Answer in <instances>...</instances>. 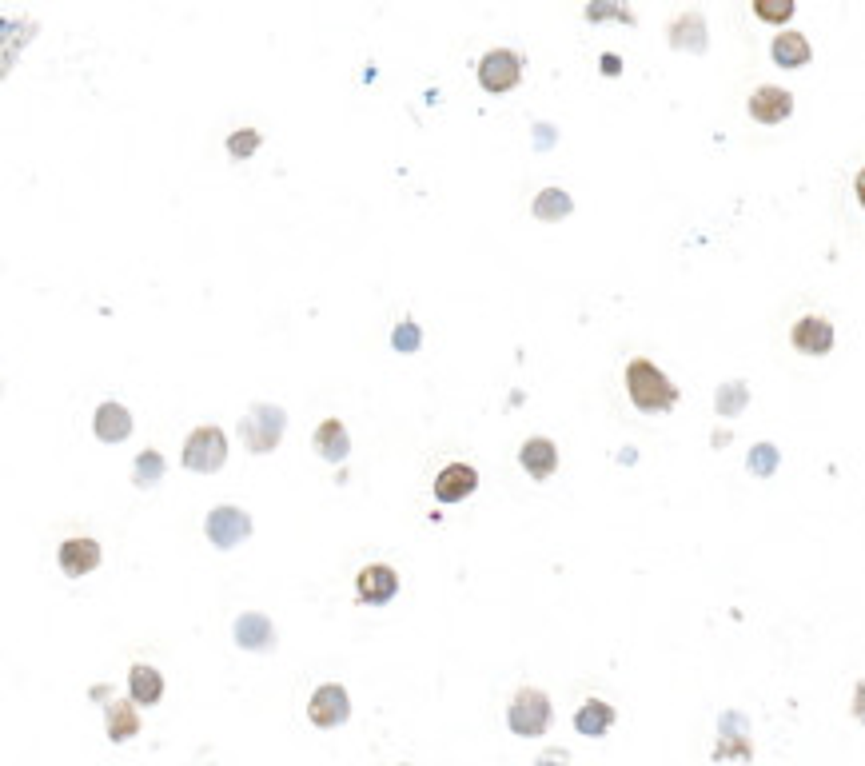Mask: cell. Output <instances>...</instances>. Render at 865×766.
<instances>
[{
    "mask_svg": "<svg viewBox=\"0 0 865 766\" xmlns=\"http://www.w3.org/2000/svg\"><path fill=\"white\" fill-rule=\"evenodd\" d=\"M626 395L646 415H666L678 403V387L650 360H630L626 364Z\"/></svg>",
    "mask_w": 865,
    "mask_h": 766,
    "instance_id": "6da1fadb",
    "label": "cell"
},
{
    "mask_svg": "<svg viewBox=\"0 0 865 766\" xmlns=\"http://www.w3.org/2000/svg\"><path fill=\"white\" fill-rule=\"evenodd\" d=\"M507 727H511L519 739H539V735H547V727H551V699H547V691L523 687V691L515 695V703L507 707Z\"/></svg>",
    "mask_w": 865,
    "mask_h": 766,
    "instance_id": "7a4b0ae2",
    "label": "cell"
},
{
    "mask_svg": "<svg viewBox=\"0 0 865 766\" xmlns=\"http://www.w3.org/2000/svg\"><path fill=\"white\" fill-rule=\"evenodd\" d=\"M284 423H288L284 407H276V403H256V407H252V415H248V419H240V435H244V443H248L256 455H268V451H276V447H280Z\"/></svg>",
    "mask_w": 865,
    "mask_h": 766,
    "instance_id": "3957f363",
    "label": "cell"
},
{
    "mask_svg": "<svg viewBox=\"0 0 865 766\" xmlns=\"http://www.w3.org/2000/svg\"><path fill=\"white\" fill-rule=\"evenodd\" d=\"M224 459H228V435L220 431V427H196L192 435H188V443H184V467L188 471H200V475H212V471H220L224 467Z\"/></svg>",
    "mask_w": 865,
    "mask_h": 766,
    "instance_id": "277c9868",
    "label": "cell"
},
{
    "mask_svg": "<svg viewBox=\"0 0 865 766\" xmlns=\"http://www.w3.org/2000/svg\"><path fill=\"white\" fill-rule=\"evenodd\" d=\"M519 76H523V60H519V52H511V48H491V52L479 60V84H483L487 92H495V96L511 92V88L519 84Z\"/></svg>",
    "mask_w": 865,
    "mask_h": 766,
    "instance_id": "5b68a950",
    "label": "cell"
},
{
    "mask_svg": "<svg viewBox=\"0 0 865 766\" xmlns=\"http://www.w3.org/2000/svg\"><path fill=\"white\" fill-rule=\"evenodd\" d=\"M204 531H208V539H212L220 551H228V547H236V543H244V539H248V531H252V519H248V511H240V507L224 503V507H216V511L208 515Z\"/></svg>",
    "mask_w": 865,
    "mask_h": 766,
    "instance_id": "8992f818",
    "label": "cell"
},
{
    "mask_svg": "<svg viewBox=\"0 0 865 766\" xmlns=\"http://www.w3.org/2000/svg\"><path fill=\"white\" fill-rule=\"evenodd\" d=\"M355 595L359 603L367 607H383L399 595V575L387 567V563H367L359 575H355Z\"/></svg>",
    "mask_w": 865,
    "mask_h": 766,
    "instance_id": "52a82bcc",
    "label": "cell"
},
{
    "mask_svg": "<svg viewBox=\"0 0 865 766\" xmlns=\"http://www.w3.org/2000/svg\"><path fill=\"white\" fill-rule=\"evenodd\" d=\"M307 715H311V723H315L319 731H331V727L347 723V715H351L347 691H343L339 683H323V687H315V695H311V703H307Z\"/></svg>",
    "mask_w": 865,
    "mask_h": 766,
    "instance_id": "ba28073f",
    "label": "cell"
},
{
    "mask_svg": "<svg viewBox=\"0 0 865 766\" xmlns=\"http://www.w3.org/2000/svg\"><path fill=\"white\" fill-rule=\"evenodd\" d=\"M790 344L802 356H830L834 352V324L826 316H802L790 332Z\"/></svg>",
    "mask_w": 865,
    "mask_h": 766,
    "instance_id": "9c48e42d",
    "label": "cell"
},
{
    "mask_svg": "<svg viewBox=\"0 0 865 766\" xmlns=\"http://www.w3.org/2000/svg\"><path fill=\"white\" fill-rule=\"evenodd\" d=\"M56 563H60V571H64L68 579H84V575H92V571L100 567V543L88 539V535H72V539L60 543Z\"/></svg>",
    "mask_w": 865,
    "mask_h": 766,
    "instance_id": "30bf717a",
    "label": "cell"
},
{
    "mask_svg": "<svg viewBox=\"0 0 865 766\" xmlns=\"http://www.w3.org/2000/svg\"><path fill=\"white\" fill-rule=\"evenodd\" d=\"M790 112H794V96H790L786 88H778V84L754 88V96H750V116H754L758 124H782Z\"/></svg>",
    "mask_w": 865,
    "mask_h": 766,
    "instance_id": "8fae6325",
    "label": "cell"
},
{
    "mask_svg": "<svg viewBox=\"0 0 865 766\" xmlns=\"http://www.w3.org/2000/svg\"><path fill=\"white\" fill-rule=\"evenodd\" d=\"M519 463H523V471L531 475V479H551L555 471H559V447L547 439V435H535V439H527L523 447H519Z\"/></svg>",
    "mask_w": 865,
    "mask_h": 766,
    "instance_id": "7c38bea8",
    "label": "cell"
},
{
    "mask_svg": "<svg viewBox=\"0 0 865 766\" xmlns=\"http://www.w3.org/2000/svg\"><path fill=\"white\" fill-rule=\"evenodd\" d=\"M475 487H479V471L467 467V463H447V467L435 475V499H439V503H459V499H467Z\"/></svg>",
    "mask_w": 865,
    "mask_h": 766,
    "instance_id": "4fadbf2b",
    "label": "cell"
},
{
    "mask_svg": "<svg viewBox=\"0 0 865 766\" xmlns=\"http://www.w3.org/2000/svg\"><path fill=\"white\" fill-rule=\"evenodd\" d=\"M92 427H96V439L100 443H120L132 435V411L124 403H100L96 415H92Z\"/></svg>",
    "mask_w": 865,
    "mask_h": 766,
    "instance_id": "5bb4252c",
    "label": "cell"
},
{
    "mask_svg": "<svg viewBox=\"0 0 865 766\" xmlns=\"http://www.w3.org/2000/svg\"><path fill=\"white\" fill-rule=\"evenodd\" d=\"M236 643H240L244 651H268V647L276 643V627L268 623V615L248 611V615L236 619Z\"/></svg>",
    "mask_w": 865,
    "mask_h": 766,
    "instance_id": "9a60e30c",
    "label": "cell"
},
{
    "mask_svg": "<svg viewBox=\"0 0 865 766\" xmlns=\"http://www.w3.org/2000/svg\"><path fill=\"white\" fill-rule=\"evenodd\" d=\"M128 691H132V703L156 707V703L164 699V675H160L156 667H148V663H136V667L128 671Z\"/></svg>",
    "mask_w": 865,
    "mask_h": 766,
    "instance_id": "2e32d148",
    "label": "cell"
},
{
    "mask_svg": "<svg viewBox=\"0 0 865 766\" xmlns=\"http://www.w3.org/2000/svg\"><path fill=\"white\" fill-rule=\"evenodd\" d=\"M614 727V707L602 699H586L575 715V731L582 739H602Z\"/></svg>",
    "mask_w": 865,
    "mask_h": 766,
    "instance_id": "e0dca14e",
    "label": "cell"
},
{
    "mask_svg": "<svg viewBox=\"0 0 865 766\" xmlns=\"http://www.w3.org/2000/svg\"><path fill=\"white\" fill-rule=\"evenodd\" d=\"M770 56L778 68H806L810 64V40L802 32H778L770 44Z\"/></svg>",
    "mask_w": 865,
    "mask_h": 766,
    "instance_id": "ac0fdd59",
    "label": "cell"
},
{
    "mask_svg": "<svg viewBox=\"0 0 865 766\" xmlns=\"http://www.w3.org/2000/svg\"><path fill=\"white\" fill-rule=\"evenodd\" d=\"M670 44L690 48V52H706V20H702V12H682L670 24Z\"/></svg>",
    "mask_w": 865,
    "mask_h": 766,
    "instance_id": "d6986e66",
    "label": "cell"
},
{
    "mask_svg": "<svg viewBox=\"0 0 865 766\" xmlns=\"http://www.w3.org/2000/svg\"><path fill=\"white\" fill-rule=\"evenodd\" d=\"M347 431H343V423L339 419H323L319 427H315V451L323 455V459H331V463H343L347 459Z\"/></svg>",
    "mask_w": 865,
    "mask_h": 766,
    "instance_id": "ffe728a7",
    "label": "cell"
},
{
    "mask_svg": "<svg viewBox=\"0 0 865 766\" xmlns=\"http://www.w3.org/2000/svg\"><path fill=\"white\" fill-rule=\"evenodd\" d=\"M132 735H140V715L132 703H108V739L112 743H128Z\"/></svg>",
    "mask_w": 865,
    "mask_h": 766,
    "instance_id": "44dd1931",
    "label": "cell"
},
{
    "mask_svg": "<svg viewBox=\"0 0 865 766\" xmlns=\"http://www.w3.org/2000/svg\"><path fill=\"white\" fill-rule=\"evenodd\" d=\"M571 196L563 192V188H543L539 192V200H535V220H543V224H555V220H563V216H571Z\"/></svg>",
    "mask_w": 865,
    "mask_h": 766,
    "instance_id": "7402d4cb",
    "label": "cell"
},
{
    "mask_svg": "<svg viewBox=\"0 0 865 766\" xmlns=\"http://www.w3.org/2000/svg\"><path fill=\"white\" fill-rule=\"evenodd\" d=\"M132 479H136V487H156L164 479V455L160 451H140Z\"/></svg>",
    "mask_w": 865,
    "mask_h": 766,
    "instance_id": "603a6c76",
    "label": "cell"
},
{
    "mask_svg": "<svg viewBox=\"0 0 865 766\" xmlns=\"http://www.w3.org/2000/svg\"><path fill=\"white\" fill-rule=\"evenodd\" d=\"M586 20H590V24H602V20L634 24V12L626 8V0H590V4H586Z\"/></svg>",
    "mask_w": 865,
    "mask_h": 766,
    "instance_id": "cb8c5ba5",
    "label": "cell"
},
{
    "mask_svg": "<svg viewBox=\"0 0 865 766\" xmlns=\"http://www.w3.org/2000/svg\"><path fill=\"white\" fill-rule=\"evenodd\" d=\"M746 399H750V391H746V383L734 380V383H722L718 387V395H714V407H718V415H738L742 407H746Z\"/></svg>",
    "mask_w": 865,
    "mask_h": 766,
    "instance_id": "d4e9b609",
    "label": "cell"
},
{
    "mask_svg": "<svg viewBox=\"0 0 865 766\" xmlns=\"http://www.w3.org/2000/svg\"><path fill=\"white\" fill-rule=\"evenodd\" d=\"M746 463H750V471H754L758 479H770V475L778 471V447H774V443H758Z\"/></svg>",
    "mask_w": 865,
    "mask_h": 766,
    "instance_id": "484cf974",
    "label": "cell"
},
{
    "mask_svg": "<svg viewBox=\"0 0 865 766\" xmlns=\"http://www.w3.org/2000/svg\"><path fill=\"white\" fill-rule=\"evenodd\" d=\"M714 759H718V763H722V759H742V763H750L754 751H750L746 735H722V743L714 747Z\"/></svg>",
    "mask_w": 865,
    "mask_h": 766,
    "instance_id": "4316f807",
    "label": "cell"
},
{
    "mask_svg": "<svg viewBox=\"0 0 865 766\" xmlns=\"http://www.w3.org/2000/svg\"><path fill=\"white\" fill-rule=\"evenodd\" d=\"M754 12L766 24H786L794 16V0H754Z\"/></svg>",
    "mask_w": 865,
    "mask_h": 766,
    "instance_id": "83f0119b",
    "label": "cell"
},
{
    "mask_svg": "<svg viewBox=\"0 0 865 766\" xmlns=\"http://www.w3.org/2000/svg\"><path fill=\"white\" fill-rule=\"evenodd\" d=\"M256 148H260V132H256V128H244V132H232V136H228L232 160H248Z\"/></svg>",
    "mask_w": 865,
    "mask_h": 766,
    "instance_id": "f1b7e54d",
    "label": "cell"
},
{
    "mask_svg": "<svg viewBox=\"0 0 865 766\" xmlns=\"http://www.w3.org/2000/svg\"><path fill=\"white\" fill-rule=\"evenodd\" d=\"M419 340H423V336H419V328H415L411 320L395 328V348H399V352H407V356H411V352H419Z\"/></svg>",
    "mask_w": 865,
    "mask_h": 766,
    "instance_id": "f546056e",
    "label": "cell"
},
{
    "mask_svg": "<svg viewBox=\"0 0 865 766\" xmlns=\"http://www.w3.org/2000/svg\"><path fill=\"white\" fill-rule=\"evenodd\" d=\"M850 711H854V719L858 723H865V679L854 687V703H850Z\"/></svg>",
    "mask_w": 865,
    "mask_h": 766,
    "instance_id": "4dcf8cb0",
    "label": "cell"
},
{
    "mask_svg": "<svg viewBox=\"0 0 865 766\" xmlns=\"http://www.w3.org/2000/svg\"><path fill=\"white\" fill-rule=\"evenodd\" d=\"M618 68H622V60H618L614 52H606V56H602V72H606V76H618Z\"/></svg>",
    "mask_w": 865,
    "mask_h": 766,
    "instance_id": "1f68e13d",
    "label": "cell"
},
{
    "mask_svg": "<svg viewBox=\"0 0 865 766\" xmlns=\"http://www.w3.org/2000/svg\"><path fill=\"white\" fill-rule=\"evenodd\" d=\"M535 766H567V755H563V751H551V755H543Z\"/></svg>",
    "mask_w": 865,
    "mask_h": 766,
    "instance_id": "d6a6232c",
    "label": "cell"
},
{
    "mask_svg": "<svg viewBox=\"0 0 865 766\" xmlns=\"http://www.w3.org/2000/svg\"><path fill=\"white\" fill-rule=\"evenodd\" d=\"M854 192H858V200H862V208H865V168L858 172V180H854Z\"/></svg>",
    "mask_w": 865,
    "mask_h": 766,
    "instance_id": "836d02e7",
    "label": "cell"
}]
</instances>
